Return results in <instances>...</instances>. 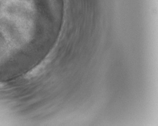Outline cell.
Returning a JSON list of instances; mask_svg holds the SVG:
<instances>
[{
	"label": "cell",
	"mask_w": 158,
	"mask_h": 126,
	"mask_svg": "<svg viewBox=\"0 0 158 126\" xmlns=\"http://www.w3.org/2000/svg\"><path fill=\"white\" fill-rule=\"evenodd\" d=\"M4 86V84L2 83H0V88H2Z\"/></svg>",
	"instance_id": "obj_1"
}]
</instances>
